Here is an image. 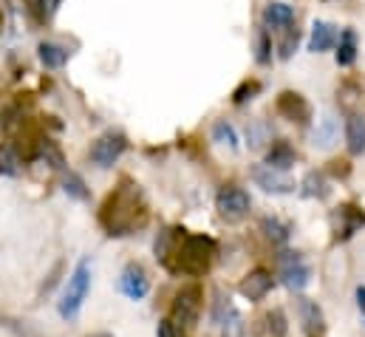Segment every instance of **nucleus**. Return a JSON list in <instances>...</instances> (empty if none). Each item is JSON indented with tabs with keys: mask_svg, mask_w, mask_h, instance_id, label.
<instances>
[{
	"mask_svg": "<svg viewBox=\"0 0 365 337\" xmlns=\"http://www.w3.org/2000/svg\"><path fill=\"white\" fill-rule=\"evenodd\" d=\"M277 269H280V278L289 289H303L312 278V269L303 263V258L297 253H283L277 258Z\"/></svg>",
	"mask_w": 365,
	"mask_h": 337,
	"instance_id": "obj_7",
	"label": "nucleus"
},
{
	"mask_svg": "<svg viewBox=\"0 0 365 337\" xmlns=\"http://www.w3.org/2000/svg\"><path fill=\"white\" fill-rule=\"evenodd\" d=\"M145 218H148L145 196L139 184L130 178H122L99 210V221L108 230V236H130L136 227L145 224Z\"/></svg>",
	"mask_w": 365,
	"mask_h": 337,
	"instance_id": "obj_1",
	"label": "nucleus"
},
{
	"mask_svg": "<svg viewBox=\"0 0 365 337\" xmlns=\"http://www.w3.org/2000/svg\"><path fill=\"white\" fill-rule=\"evenodd\" d=\"M20 154L14 145H0V173L3 176H17L20 173Z\"/></svg>",
	"mask_w": 365,
	"mask_h": 337,
	"instance_id": "obj_19",
	"label": "nucleus"
},
{
	"mask_svg": "<svg viewBox=\"0 0 365 337\" xmlns=\"http://www.w3.org/2000/svg\"><path fill=\"white\" fill-rule=\"evenodd\" d=\"M125 151H128V136L119 131H105L102 136L93 139L91 162L96 168H113Z\"/></svg>",
	"mask_w": 365,
	"mask_h": 337,
	"instance_id": "obj_4",
	"label": "nucleus"
},
{
	"mask_svg": "<svg viewBox=\"0 0 365 337\" xmlns=\"http://www.w3.org/2000/svg\"><path fill=\"white\" fill-rule=\"evenodd\" d=\"M37 54H40V63L46 69H63L66 60H68V49H63L60 43H51V40L40 43L37 46Z\"/></svg>",
	"mask_w": 365,
	"mask_h": 337,
	"instance_id": "obj_17",
	"label": "nucleus"
},
{
	"mask_svg": "<svg viewBox=\"0 0 365 337\" xmlns=\"http://www.w3.org/2000/svg\"><path fill=\"white\" fill-rule=\"evenodd\" d=\"M269 329L274 332V337L286 335V318H283V312H280V309L269 312Z\"/></svg>",
	"mask_w": 365,
	"mask_h": 337,
	"instance_id": "obj_27",
	"label": "nucleus"
},
{
	"mask_svg": "<svg viewBox=\"0 0 365 337\" xmlns=\"http://www.w3.org/2000/svg\"><path fill=\"white\" fill-rule=\"evenodd\" d=\"M212 139L218 142V145H227V148H238V134H235V128L227 122V119H218L215 125H212Z\"/></svg>",
	"mask_w": 365,
	"mask_h": 337,
	"instance_id": "obj_20",
	"label": "nucleus"
},
{
	"mask_svg": "<svg viewBox=\"0 0 365 337\" xmlns=\"http://www.w3.org/2000/svg\"><path fill=\"white\" fill-rule=\"evenodd\" d=\"M201 289L192 283V286H182L176 292V301H173V323L176 326H192L201 315Z\"/></svg>",
	"mask_w": 365,
	"mask_h": 337,
	"instance_id": "obj_5",
	"label": "nucleus"
},
{
	"mask_svg": "<svg viewBox=\"0 0 365 337\" xmlns=\"http://www.w3.org/2000/svg\"><path fill=\"white\" fill-rule=\"evenodd\" d=\"M357 303H360V309L365 312V289H363V286L357 289Z\"/></svg>",
	"mask_w": 365,
	"mask_h": 337,
	"instance_id": "obj_29",
	"label": "nucleus"
},
{
	"mask_svg": "<svg viewBox=\"0 0 365 337\" xmlns=\"http://www.w3.org/2000/svg\"><path fill=\"white\" fill-rule=\"evenodd\" d=\"M119 289L125 298L130 301H142L148 292H150V281H148V272L142 263H128L122 269V278H119Z\"/></svg>",
	"mask_w": 365,
	"mask_h": 337,
	"instance_id": "obj_8",
	"label": "nucleus"
},
{
	"mask_svg": "<svg viewBox=\"0 0 365 337\" xmlns=\"http://www.w3.org/2000/svg\"><path fill=\"white\" fill-rule=\"evenodd\" d=\"M346 148L351 156L365 154V114L360 111H351L346 116Z\"/></svg>",
	"mask_w": 365,
	"mask_h": 337,
	"instance_id": "obj_11",
	"label": "nucleus"
},
{
	"mask_svg": "<svg viewBox=\"0 0 365 337\" xmlns=\"http://www.w3.org/2000/svg\"><path fill=\"white\" fill-rule=\"evenodd\" d=\"M303 193L312 196V198H326V196H329V181H326V176L317 173V170H312V173L303 178Z\"/></svg>",
	"mask_w": 365,
	"mask_h": 337,
	"instance_id": "obj_18",
	"label": "nucleus"
},
{
	"mask_svg": "<svg viewBox=\"0 0 365 337\" xmlns=\"http://www.w3.org/2000/svg\"><path fill=\"white\" fill-rule=\"evenodd\" d=\"M264 23L272 26V29H292V23H294V9H292L289 3L274 0V3H269V6L264 9Z\"/></svg>",
	"mask_w": 365,
	"mask_h": 337,
	"instance_id": "obj_16",
	"label": "nucleus"
},
{
	"mask_svg": "<svg viewBox=\"0 0 365 337\" xmlns=\"http://www.w3.org/2000/svg\"><path fill=\"white\" fill-rule=\"evenodd\" d=\"M337 40H340L337 26H331V23H326V20H314V23H312V37H309V51H312V54H323V51L334 49Z\"/></svg>",
	"mask_w": 365,
	"mask_h": 337,
	"instance_id": "obj_10",
	"label": "nucleus"
},
{
	"mask_svg": "<svg viewBox=\"0 0 365 337\" xmlns=\"http://www.w3.org/2000/svg\"><path fill=\"white\" fill-rule=\"evenodd\" d=\"M26 3H29V11H31V17L37 23H46L60 6V0H26Z\"/></svg>",
	"mask_w": 365,
	"mask_h": 337,
	"instance_id": "obj_22",
	"label": "nucleus"
},
{
	"mask_svg": "<svg viewBox=\"0 0 365 337\" xmlns=\"http://www.w3.org/2000/svg\"><path fill=\"white\" fill-rule=\"evenodd\" d=\"M88 289H91V261L86 258V261H80V263H77V269L71 272L68 286H66L63 301H60V315H63L66 321H74V318L80 315V309H83V303H86Z\"/></svg>",
	"mask_w": 365,
	"mask_h": 337,
	"instance_id": "obj_2",
	"label": "nucleus"
},
{
	"mask_svg": "<svg viewBox=\"0 0 365 337\" xmlns=\"http://www.w3.org/2000/svg\"><path fill=\"white\" fill-rule=\"evenodd\" d=\"M252 178H255V184L264 187L267 193H292V190H294V184H292L283 173L269 170L267 165H264V168H252Z\"/></svg>",
	"mask_w": 365,
	"mask_h": 337,
	"instance_id": "obj_13",
	"label": "nucleus"
},
{
	"mask_svg": "<svg viewBox=\"0 0 365 337\" xmlns=\"http://www.w3.org/2000/svg\"><path fill=\"white\" fill-rule=\"evenodd\" d=\"M63 190H66L71 198H77V201H86V198H88V187H86L83 176H77V173H71V170L63 176Z\"/></svg>",
	"mask_w": 365,
	"mask_h": 337,
	"instance_id": "obj_21",
	"label": "nucleus"
},
{
	"mask_svg": "<svg viewBox=\"0 0 365 337\" xmlns=\"http://www.w3.org/2000/svg\"><path fill=\"white\" fill-rule=\"evenodd\" d=\"M255 49H258L255 60H258L261 66H267V63L272 60V37H269V29H258V37H255Z\"/></svg>",
	"mask_w": 365,
	"mask_h": 337,
	"instance_id": "obj_23",
	"label": "nucleus"
},
{
	"mask_svg": "<svg viewBox=\"0 0 365 337\" xmlns=\"http://www.w3.org/2000/svg\"><path fill=\"white\" fill-rule=\"evenodd\" d=\"M156 337H179V326H176L173 321H159Z\"/></svg>",
	"mask_w": 365,
	"mask_h": 337,
	"instance_id": "obj_28",
	"label": "nucleus"
},
{
	"mask_svg": "<svg viewBox=\"0 0 365 337\" xmlns=\"http://www.w3.org/2000/svg\"><path fill=\"white\" fill-rule=\"evenodd\" d=\"M297 309H300V321H303V326H306V332L309 335H323V312H320V306L314 303V301H309V298H300L297 301Z\"/></svg>",
	"mask_w": 365,
	"mask_h": 337,
	"instance_id": "obj_15",
	"label": "nucleus"
},
{
	"mask_svg": "<svg viewBox=\"0 0 365 337\" xmlns=\"http://www.w3.org/2000/svg\"><path fill=\"white\" fill-rule=\"evenodd\" d=\"M334 60H337L340 69L354 66V60H357V31H354V29H343V31H340Z\"/></svg>",
	"mask_w": 365,
	"mask_h": 337,
	"instance_id": "obj_14",
	"label": "nucleus"
},
{
	"mask_svg": "<svg viewBox=\"0 0 365 337\" xmlns=\"http://www.w3.org/2000/svg\"><path fill=\"white\" fill-rule=\"evenodd\" d=\"M272 283H274V278H272V272L269 269H252V272H247L244 275V281H241V295L247 298V301H264L269 292H272Z\"/></svg>",
	"mask_w": 365,
	"mask_h": 337,
	"instance_id": "obj_9",
	"label": "nucleus"
},
{
	"mask_svg": "<svg viewBox=\"0 0 365 337\" xmlns=\"http://www.w3.org/2000/svg\"><path fill=\"white\" fill-rule=\"evenodd\" d=\"M250 207H252V198L244 187L238 184H224L218 193H215V210L224 221L235 224V221H244L250 216Z\"/></svg>",
	"mask_w": 365,
	"mask_h": 337,
	"instance_id": "obj_3",
	"label": "nucleus"
},
{
	"mask_svg": "<svg viewBox=\"0 0 365 337\" xmlns=\"http://www.w3.org/2000/svg\"><path fill=\"white\" fill-rule=\"evenodd\" d=\"M258 91H261V83H258V80H247V83H241L238 88H235L232 102H235V105H244L247 99H255Z\"/></svg>",
	"mask_w": 365,
	"mask_h": 337,
	"instance_id": "obj_25",
	"label": "nucleus"
},
{
	"mask_svg": "<svg viewBox=\"0 0 365 337\" xmlns=\"http://www.w3.org/2000/svg\"><path fill=\"white\" fill-rule=\"evenodd\" d=\"M91 337H113V335H108V332H99V335H91Z\"/></svg>",
	"mask_w": 365,
	"mask_h": 337,
	"instance_id": "obj_30",
	"label": "nucleus"
},
{
	"mask_svg": "<svg viewBox=\"0 0 365 337\" xmlns=\"http://www.w3.org/2000/svg\"><path fill=\"white\" fill-rule=\"evenodd\" d=\"M274 108H277V114H280L283 119H289V122H294V125H309V122H312V105H309L306 96L297 94V91H280Z\"/></svg>",
	"mask_w": 365,
	"mask_h": 337,
	"instance_id": "obj_6",
	"label": "nucleus"
},
{
	"mask_svg": "<svg viewBox=\"0 0 365 337\" xmlns=\"http://www.w3.org/2000/svg\"><path fill=\"white\" fill-rule=\"evenodd\" d=\"M261 230L267 233V238L274 241V244L289 241V227H286V224H280L277 218H264V221H261Z\"/></svg>",
	"mask_w": 365,
	"mask_h": 337,
	"instance_id": "obj_24",
	"label": "nucleus"
},
{
	"mask_svg": "<svg viewBox=\"0 0 365 337\" xmlns=\"http://www.w3.org/2000/svg\"><path fill=\"white\" fill-rule=\"evenodd\" d=\"M297 162V151L286 142V139H277L272 142V148L267 151V159H264V165L269 170H277V173H283V170H289L292 165Z\"/></svg>",
	"mask_w": 365,
	"mask_h": 337,
	"instance_id": "obj_12",
	"label": "nucleus"
},
{
	"mask_svg": "<svg viewBox=\"0 0 365 337\" xmlns=\"http://www.w3.org/2000/svg\"><path fill=\"white\" fill-rule=\"evenodd\" d=\"M297 40H300L297 29H286V37H283V43L277 46V57H280V60H289V57L294 54V49H297Z\"/></svg>",
	"mask_w": 365,
	"mask_h": 337,
	"instance_id": "obj_26",
	"label": "nucleus"
}]
</instances>
